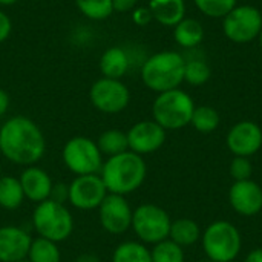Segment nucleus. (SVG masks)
I'll return each mask as SVG.
<instances>
[{"mask_svg":"<svg viewBox=\"0 0 262 262\" xmlns=\"http://www.w3.org/2000/svg\"><path fill=\"white\" fill-rule=\"evenodd\" d=\"M46 150L40 127L29 118L17 115L0 126V152L17 166H35Z\"/></svg>","mask_w":262,"mask_h":262,"instance_id":"1","label":"nucleus"},{"mask_svg":"<svg viewBox=\"0 0 262 262\" xmlns=\"http://www.w3.org/2000/svg\"><path fill=\"white\" fill-rule=\"evenodd\" d=\"M100 177L109 193L126 196L143 186L147 177V166L141 155L126 150L109 157L103 163Z\"/></svg>","mask_w":262,"mask_h":262,"instance_id":"2","label":"nucleus"},{"mask_svg":"<svg viewBox=\"0 0 262 262\" xmlns=\"http://www.w3.org/2000/svg\"><path fill=\"white\" fill-rule=\"evenodd\" d=\"M184 66L186 61L178 52H158L144 61L141 69L143 83L158 94L178 89L184 81Z\"/></svg>","mask_w":262,"mask_h":262,"instance_id":"3","label":"nucleus"},{"mask_svg":"<svg viewBox=\"0 0 262 262\" xmlns=\"http://www.w3.org/2000/svg\"><path fill=\"white\" fill-rule=\"evenodd\" d=\"M32 226L40 238L63 243L74 232V216L69 209L54 200L38 203L32 212Z\"/></svg>","mask_w":262,"mask_h":262,"instance_id":"4","label":"nucleus"},{"mask_svg":"<svg viewBox=\"0 0 262 262\" xmlns=\"http://www.w3.org/2000/svg\"><path fill=\"white\" fill-rule=\"evenodd\" d=\"M201 241L207 259L215 262L235 261L243 247V238L238 227L224 220L209 224Z\"/></svg>","mask_w":262,"mask_h":262,"instance_id":"5","label":"nucleus"},{"mask_svg":"<svg viewBox=\"0 0 262 262\" xmlns=\"http://www.w3.org/2000/svg\"><path fill=\"white\" fill-rule=\"evenodd\" d=\"M193 111V100L181 89L161 92L152 106L154 121L164 130H178L190 124Z\"/></svg>","mask_w":262,"mask_h":262,"instance_id":"6","label":"nucleus"},{"mask_svg":"<svg viewBox=\"0 0 262 262\" xmlns=\"http://www.w3.org/2000/svg\"><path fill=\"white\" fill-rule=\"evenodd\" d=\"M172 220L169 213L155 204H141L132 213L130 229L143 244H158L169 238Z\"/></svg>","mask_w":262,"mask_h":262,"instance_id":"7","label":"nucleus"},{"mask_svg":"<svg viewBox=\"0 0 262 262\" xmlns=\"http://www.w3.org/2000/svg\"><path fill=\"white\" fill-rule=\"evenodd\" d=\"M61 158L64 166L77 177L98 173L103 167V155L97 141L88 137H74L68 140Z\"/></svg>","mask_w":262,"mask_h":262,"instance_id":"8","label":"nucleus"},{"mask_svg":"<svg viewBox=\"0 0 262 262\" xmlns=\"http://www.w3.org/2000/svg\"><path fill=\"white\" fill-rule=\"evenodd\" d=\"M223 29L227 38L236 43L252 41L262 29V12L255 6H235L223 21Z\"/></svg>","mask_w":262,"mask_h":262,"instance_id":"9","label":"nucleus"},{"mask_svg":"<svg viewBox=\"0 0 262 262\" xmlns=\"http://www.w3.org/2000/svg\"><path fill=\"white\" fill-rule=\"evenodd\" d=\"M107 193L109 192L98 173L78 175L68 186V201L78 210L98 209Z\"/></svg>","mask_w":262,"mask_h":262,"instance_id":"10","label":"nucleus"},{"mask_svg":"<svg viewBox=\"0 0 262 262\" xmlns=\"http://www.w3.org/2000/svg\"><path fill=\"white\" fill-rule=\"evenodd\" d=\"M91 101L95 109L103 114H118L124 111L129 104L130 94L126 84L114 78H100L97 80L89 92Z\"/></svg>","mask_w":262,"mask_h":262,"instance_id":"11","label":"nucleus"},{"mask_svg":"<svg viewBox=\"0 0 262 262\" xmlns=\"http://www.w3.org/2000/svg\"><path fill=\"white\" fill-rule=\"evenodd\" d=\"M132 207L121 195L107 193L98 207L101 227L111 235H123L132 226Z\"/></svg>","mask_w":262,"mask_h":262,"instance_id":"12","label":"nucleus"},{"mask_svg":"<svg viewBox=\"0 0 262 262\" xmlns=\"http://www.w3.org/2000/svg\"><path fill=\"white\" fill-rule=\"evenodd\" d=\"M129 150L137 155H149L163 147L166 141V130L157 121H140L127 132Z\"/></svg>","mask_w":262,"mask_h":262,"instance_id":"13","label":"nucleus"},{"mask_svg":"<svg viewBox=\"0 0 262 262\" xmlns=\"http://www.w3.org/2000/svg\"><path fill=\"white\" fill-rule=\"evenodd\" d=\"M226 143L235 157L250 158L262 147V129L253 121H239L229 130Z\"/></svg>","mask_w":262,"mask_h":262,"instance_id":"14","label":"nucleus"},{"mask_svg":"<svg viewBox=\"0 0 262 262\" xmlns=\"http://www.w3.org/2000/svg\"><path fill=\"white\" fill-rule=\"evenodd\" d=\"M229 203L241 216H255L262 210V189L253 180L235 181L229 190Z\"/></svg>","mask_w":262,"mask_h":262,"instance_id":"15","label":"nucleus"},{"mask_svg":"<svg viewBox=\"0 0 262 262\" xmlns=\"http://www.w3.org/2000/svg\"><path fill=\"white\" fill-rule=\"evenodd\" d=\"M31 235L17 226L0 227V262H18L28 258Z\"/></svg>","mask_w":262,"mask_h":262,"instance_id":"16","label":"nucleus"},{"mask_svg":"<svg viewBox=\"0 0 262 262\" xmlns=\"http://www.w3.org/2000/svg\"><path fill=\"white\" fill-rule=\"evenodd\" d=\"M18 181L21 184L25 198L38 204L51 198L54 183L49 173L37 166H28L20 173Z\"/></svg>","mask_w":262,"mask_h":262,"instance_id":"17","label":"nucleus"},{"mask_svg":"<svg viewBox=\"0 0 262 262\" xmlns=\"http://www.w3.org/2000/svg\"><path fill=\"white\" fill-rule=\"evenodd\" d=\"M152 17L164 26H177L186 12L184 0H150Z\"/></svg>","mask_w":262,"mask_h":262,"instance_id":"18","label":"nucleus"},{"mask_svg":"<svg viewBox=\"0 0 262 262\" xmlns=\"http://www.w3.org/2000/svg\"><path fill=\"white\" fill-rule=\"evenodd\" d=\"M100 69L106 78L120 80L129 69V57L126 51L118 46L106 49L100 58Z\"/></svg>","mask_w":262,"mask_h":262,"instance_id":"19","label":"nucleus"},{"mask_svg":"<svg viewBox=\"0 0 262 262\" xmlns=\"http://www.w3.org/2000/svg\"><path fill=\"white\" fill-rule=\"evenodd\" d=\"M169 239H172L173 243H177L184 249L196 244L201 239V229L196 221L190 218H180L172 221Z\"/></svg>","mask_w":262,"mask_h":262,"instance_id":"20","label":"nucleus"},{"mask_svg":"<svg viewBox=\"0 0 262 262\" xmlns=\"http://www.w3.org/2000/svg\"><path fill=\"white\" fill-rule=\"evenodd\" d=\"M25 201V193L18 178L11 175L0 177V207L6 210L18 209Z\"/></svg>","mask_w":262,"mask_h":262,"instance_id":"21","label":"nucleus"},{"mask_svg":"<svg viewBox=\"0 0 262 262\" xmlns=\"http://www.w3.org/2000/svg\"><path fill=\"white\" fill-rule=\"evenodd\" d=\"M112 262H152L150 250L140 241H124L114 250Z\"/></svg>","mask_w":262,"mask_h":262,"instance_id":"22","label":"nucleus"},{"mask_svg":"<svg viewBox=\"0 0 262 262\" xmlns=\"http://www.w3.org/2000/svg\"><path fill=\"white\" fill-rule=\"evenodd\" d=\"M204 38V29L195 18H183L175 26V40L183 48H195Z\"/></svg>","mask_w":262,"mask_h":262,"instance_id":"23","label":"nucleus"},{"mask_svg":"<svg viewBox=\"0 0 262 262\" xmlns=\"http://www.w3.org/2000/svg\"><path fill=\"white\" fill-rule=\"evenodd\" d=\"M97 146L101 152V155L109 157H115L120 155L126 150H129V143H127V135L126 132L120 130V129H109L104 130L97 141Z\"/></svg>","mask_w":262,"mask_h":262,"instance_id":"24","label":"nucleus"},{"mask_svg":"<svg viewBox=\"0 0 262 262\" xmlns=\"http://www.w3.org/2000/svg\"><path fill=\"white\" fill-rule=\"evenodd\" d=\"M28 262H60L61 253L58 244L45 238H32L28 252Z\"/></svg>","mask_w":262,"mask_h":262,"instance_id":"25","label":"nucleus"},{"mask_svg":"<svg viewBox=\"0 0 262 262\" xmlns=\"http://www.w3.org/2000/svg\"><path fill=\"white\" fill-rule=\"evenodd\" d=\"M190 124L201 134H210L220 126V114L210 106L195 107Z\"/></svg>","mask_w":262,"mask_h":262,"instance_id":"26","label":"nucleus"},{"mask_svg":"<svg viewBox=\"0 0 262 262\" xmlns=\"http://www.w3.org/2000/svg\"><path fill=\"white\" fill-rule=\"evenodd\" d=\"M152 262H184V250L172 239H164L150 250Z\"/></svg>","mask_w":262,"mask_h":262,"instance_id":"27","label":"nucleus"},{"mask_svg":"<svg viewBox=\"0 0 262 262\" xmlns=\"http://www.w3.org/2000/svg\"><path fill=\"white\" fill-rule=\"evenodd\" d=\"M78 9L92 20L107 18L114 12L112 0H75Z\"/></svg>","mask_w":262,"mask_h":262,"instance_id":"28","label":"nucleus"},{"mask_svg":"<svg viewBox=\"0 0 262 262\" xmlns=\"http://www.w3.org/2000/svg\"><path fill=\"white\" fill-rule=\"evenodd\" d=\"M210 78V68L206 61L190 60L184 66V80L192 86H201Z\"/></svg>","mask_w":262,"mask_h":262,"instance_id":"29","label":"nucleus"},{"mask_svg":"<svg viewBox=\"0 0 262 262\" xmlns=\"http://www.w3.org/2000/svg\"><path fill=\"white\" fill-rule=\"evenodd\" d=\"M195 3L209 17H226L236 6V0H195Z\"/></svg>","mask_w":262,"mask_h":262,"instance_id":"30","label":"nucleus"},{"mask_svg":"<svg viewBox=\"0 0 262 262\" xmlns=\"http://www.w3.org/2000/svg\"><path fill=\"white\" fill-rule=\"evenodd\" d=\"M253 166L250 163V158L246 157H235L230 163V175L235 181H244L252 180Z\"/></svg>","mask_w":262,"mask_h":262,"instance_id":"31","label":"nucleus"},{"mask_svg":"<svg viewBox=\"0 0 262 262\" xmlns=\"http://www.w3.org/2000/svg\"><path fill=\"white\" fill-rule=\"evenodd\" d=\"M51 200L64 204V201H68V186H64V184H54L52 192H51Z\"/></svg>","mask_w":262,"mask_h":262,"instance_id":"32","label":"nucleus"},{"mask_svg":"<svg viewBox=\"0 0 262 262\" xmlns=\"http://www.w3.org/2000/svg\"><path fill=\"white\" fill-rule=\"evenodd\" d=\"M9 34H11V20L5 12L0 11V43L5 41Z\"/></svg>","mask_w":262,"mask_h":262,"instance_id":"33","label":"nucleus"},{"mask_svg":"<svg viewBox=\"0 0 262 262\" xmlns=\"http://www.w3.org/2000/svg\"><path fill=\"white\" fill-rule=\"evenodd\" d=\"M150 18H154L152 14H150V9L140 8V9H137V11L134 12V20H135V23H138V25H146V23L150 21Z\"/></svg>","mask_w":262,"mask_h":262,"instance_id":"34","label":"nucleus"},{"mask_svg":"<svg viewBox=\"0 0 262 262\" xmlns=\"http://www.w3.org/2000/svg\"><path fill=\"white\" fill-rule=\"evenodd\" d=\"M138 0H112V6H114V11L117 12H126V11H130L135 5H137Z\"/></svg>","mask_w":262,"mask_h":262,"instance_id":"35","label":"nucleus"},{"mask_svg":"<svg viewBox=\"0 0 262 262\" xmlns=\"http://www.w3.org/2000/svg\"><path fill=\"white\" fill-rule=\"evenodd\" d=\"M8 107H9V95L6 91L0 89V117L6 114Z\"/></svg>","mask_w":262,"mask_h":262,"instance_id":"36","label":"nucleus"},{"mask_svg":"<svg viewBox=\"0 0 262 262\" xmlns=\"http://www.w3.org/2000/svg\"><path fill=\"white\" fill-rule=\"evenodd\" d=\"M244 262H262V249H255L252 250L247 256Z\"/></svg>","mask_w":262,"mask_h":262,"instance_id":"37","label":"nucleus"},{"mask_svg":"<svg viewBox=\"0 0 262 262\" xmlns=\"http://www.w3.org/2000/svg\"><path fill=\"white\" fill-rule=\"evenodd\" d=\"M74 262H101V259L97 258V256H94V255H81V256H78Z\"/></svg>","mask_w":262,"mask_h":262,"instance_id":"38","label":"nucleus"},{"mask_svg":"<svg viewBox=\"0 0 262 262\" xmlns=\"http://www.w3.org/2000/svg\"><path fill=\"white\" fill-rule=\"evenodd\" d=\"M18 0H0V5H14L17 3Z\"/></svg>","mask_w":262,"mask_h":262,"instance_id":"39","label":"nucleus"},{"mask_svg":"<svg viewBox=\"0 0 262 262\" xmlns=\"http://www.w3.org/2000/svg\"><path fill=\"white\" fill-rule=\"evenodd\" d=\"M258 37H259V43H261V48H262V29H261V32H259V35H258Z\"/></svg>","mask_w":262,"mask_h":262,"instance_id":"40","label":"nucleus"},{"mask_svg":"<svg viewBox=\"0 0 262 262\" xmlns=\"http://www.w3.org/2000/svg\"><path fill=\"white\" fill-rule=\"evenodd\" d=\"M0 177H2V164H0Z\"/></svg>","mask_w":262,"mask_h":262,"instance_id":"41","label":"nucleus"},{"mask_svg":"<svg viewBox=\"0 0 262 262\" xmlns=\"http://www.w3.org/2000/svg\"><path fill=\"white\" fill-rule=\"evenodd\" d=\"M204 262H215V261H210V259H207V261H204Z\"/></svg>","mask_w":262,"mask_h":262,"instance_id":"42","label":"nucleus"},{"mask_svg":"<svg viewBox=\"0 0 262 262\" xmlns=\"http://www.w3.org/2000/svg\"><path fill=\"white\" fill-rule=\"evenodd\" d=\"M18 262H28V261H26V259H25V261H18Z\"/></svg>","mask_w":262,"mask_h":262,"instance_id":"43","label":"nucleus"}]
</instances>
